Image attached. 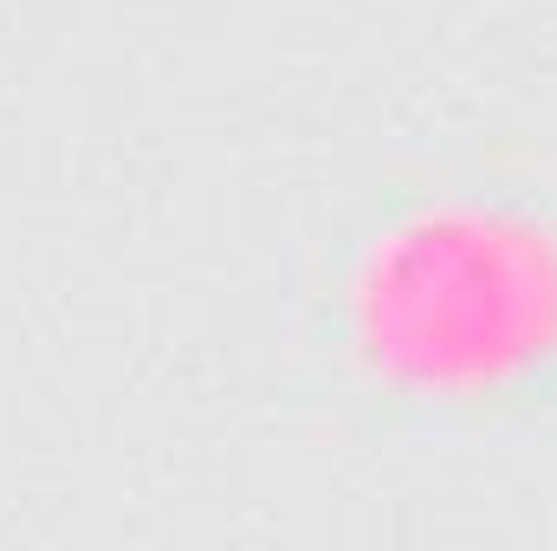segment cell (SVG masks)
<instances>
[{
    "mask_svg": "<svg viewBox=\"0 0 557 551\" xmlns=\"http://www.w3.org/2000/svg\"><path fill=\"white\" fill-rule=\"evenodd\" d=\"M344 383L421 428H480L557 390V201L447 175L376 201L324 292Z\"/></svg>",
    "mask_w": 557,
    "mask_h": 551,
    "instance_id": "cell-1",
    "label": "cell"
}]
</instances>
